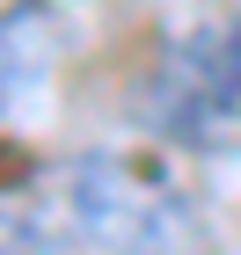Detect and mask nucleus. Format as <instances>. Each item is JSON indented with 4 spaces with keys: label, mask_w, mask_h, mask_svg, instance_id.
Instances as JSON below:
<instances>
[{
    "label": "nucleus",
    "mask_w": 241,
    "mask_h": 255,
    "mask_svg": "<svg viewBox=\"0 0 241 255\" xmlns=\"http://www.w3.org/2000/svg\"><path fill=\"white\" fill-rule=\"evenodd\" d=\"M139 117L161 138H183L198 153H241V15L198 22L190 37L161 51L139 95Z\"/></svg>",
    "instance_id": "obj_2"
},
{
    "label": "nucleus",
    "mask_w": 241,
    "mask_h": 255,
    "mask_svg": "<svg viewBox=\"0 0 241 255\" xmlns=\"http://www.w3.org/2000/svg\"><path fill=\"white\" fill-rule=\"evenodd\" d=\"M44 44H51L44 15L37 7H15V15H7V95H29L44 80Z\"/></svg>",
    "instance_id": "obj_3"
},
{
    "label": "nucleus",
    "mask_w": 241,
    "mask_h": 255,
    "mask_svg": "<svg viewBox=\"0 0 241 255\" xmlns=\"http://www.w3.org/2000/svg\"><path fill=\"white\" fill-rule=\"evenodd\" d=\"M51 204L73 226V248L95 255H183L198 241V219L183 204V190L146 160H117V153H88L51 168Z\"/></svg>",
    "instance_id": "obj_1"
}]
</instances>
